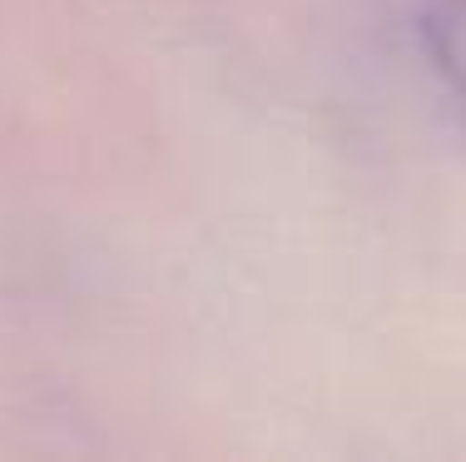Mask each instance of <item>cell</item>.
Listing matches in <instances>:
<instances>
[{
    "instance_id": "6da1fadb",
    "label": "cell",
    "mask_w": 466,
    "mask_h": 462,
    "mask_svg": "<svg viewBox=\"0 0 466 462\" xmlns=\"http://www.w3.org/2000/svg\"><path fill=\"white\" fill-rule=\"evenodd\" d=\"M412 40L437 90L466 119V0H412Z\"/></svg>"
}]
</instances>
